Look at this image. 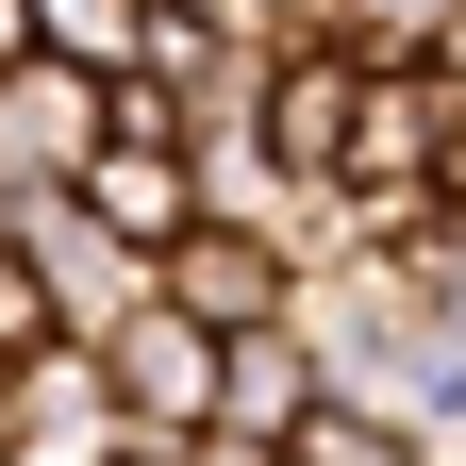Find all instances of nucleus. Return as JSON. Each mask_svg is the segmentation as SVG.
I'll return each mask as SVG.
<instances>
[{
  "label": "nucleus",
  "mask_w": 466,
  "mask_h": 466,
  "mask_svg": "<svg viewBox=\"0 0 466 466\" xmlns=\"http://www.w3.org/2000/svg\"><path fill=\"white\" fill-rule=\"evenodd\" d=\"M100 400L134 417V450L217 433V333H200V317H167V300H134V317L100 333Z\"/></svg>",
  "instance_id": "f257e3e1"
},
{
  "label": "nucleus",
  "mask_w": 466,
  "mask_h": 466,
  "mask_svg": "<svg viewBox=\"0 0 466 466\" xmlns=\"http://www.w3.org/2000/svg\"><path fill=\"white\" fill-rule=\"evenodd\" d=\"M134 450V417H116L100 400V350H17V367H0V466H116Z\"/></svg>",
  "instance_id": "f03ea898"
},
{
  "label": "nucleus",
  "mask_w": 466,
  "mask_h": 466,
  "mask_svg": "<svg viewBox=\"0 0 466 466\" xmlns=\"http://www.w3.org/2000/svg\"><path fill=\"white\" fill-rule=\"evenodd\" d=\"M150 300L200 317V333H267V317H300V250H283V233H250V217H200L184 250L150 267Z\"/></svg>",
  "instance_id": "7ed1b4c3"
},
{
  "label": "nucleus",
  "mask_w": 466,
  "mask_h": 466,
  "mask_svg": "<svg viewBox=\"0 0 466 466\" xmlns=\"http://www.w3.org/2000/svg\"><path fill=\"white\" fill-rule=\"evenodd\" d=\"M17 250H34V283H50V333H67V350H100L116 317L150 300V250H134V233H100L84 200H34V217H17Z\"/></svg>",
  "instance_id": "20e7f679"
},
{
  "label": "nucleus",
  "mask_w": 466,
  "mask_h": 466,
  "mask_svg": "<svg viewBox=\"0 0 466 466\" xmlns=\"http://www.w3.org/2000/svg\"><path fill=\"white\" fill-rule=\"evenodd\" d=\"M84 217H100V233H134V250L167 267V250L200 233V167L167 150V134H100V167H84Z\"/></svg>",
  "instance_id": "39448f33"
},
{
  "label": "nucleus",
  "mask_w": 466,
  "mask_h": 466,
  "mask_svg": "<svg viewBox=\"0 0 466 466\" xmlns=\"http://www.w3.org/2000/svg\"><path fill=\"white\" fill-rule=\"evenodd\" d=\"M317 350H300V317H267V333H217V433H267V450H300V417H317Z\"/></svg>",
  "instance_id": "423d86ee"
},
{
  "label": "nucleus",
  "mask_w": 466,
  "mask_h": 466,
  "mask_svg": "<svg viewBox=\"0 0 466 466\" xmlns=\"http://www.w3.org/2000/svg\"><path fill=\"white\" fill-rule=\"evenodd\" d=\"M433 150H450V84L433 67H367L350 84V167L333 184H433Z\"/></svg>",
  "instance_id": "0eeeda50"
},
{
  "label": "nucleus",
  "mask_w": 466,
  "mask_h": 466,
  "mask_svg": "<svg viewBox=\"0 0 466 466\" xmlns=\"http://www.w3.org/2000/svg\"><path fill=\"white\" fill-rule=\"evenodd\" d=\"M350 84H367V67H350V50H300V67H267V167H283V184H333V167H350Z\"/></svg>",
  "instance_id": "6e6552de"
},
{
  "label": "nucleus",
  "mask_w": 466,
  "mask_h": 466,
  "mask_svg": "<svg viewBox=\"0 0 466 466\" xmlns=\"http://www.w3.org/2000/svg\"><path fill=\"white\" fill-rule=\"evenodd\" d=\"M34 50L84 67V84H134L150 67V0H34Z\"/></svg>",
  "instance_id": "1a4fd4ad"
},
{
  "label": "nucleus",
  "mask_w": 466,
  "mask_h": 466,
  "mask_svg": "<svg viewBox=\"0 0 466 466\" xmlns=\"http://www.w3.org/2000/svg\"><path fill=\"white\" fill-rule=\"evenodd\" d=\"M283 466H433V417H383V400H317Z\"/></svg>",
  "instance_id": "9d476101"
},
{
  "label": "nucleus",
  "mask_w": 466,
  "mask_h": 466,
  "mask_svg": "<svg viewBox=\"0 0 466 466\" xmlns=\"http://www.w3.org/2000/svg\"><path fill=\"white\" fill-rule=\"evenodd\" d=\"M333 34H350V67H433L450 0H333Z\"/></svg>",
  "instance_id": "9b49d317"
},
{
  "label": "nucleus",
  "mask_w": 466,
  "mask_h": 466,
  "mask_svg": "<svg viewBox=\"0 0 466 466\" xmlns=\"http://www.w3.org/2000/svg\"><path fill=\"white\" fill-rule=\"evenodd\" d=\"M17 350H50V283H34L17 233H0V367H17Z\"/></svg>",
  "instance_id": "f8f14e48"
},
{
  "label": "nucleus",
  "mask_w": 466,
  "mask_h": 466,
  "mask_svg": "<svg viewBox=\"0 0 466 466\" xmlns=\"http://www.w3.org/2000/svg\"><path fill=\"white\" fill-rule=\"evenodd\" d=\"M433 200L466 217V84H450V150H433Z\"/></svg>",
  "instance_id": "ddd939ff"
},
{
  "label": "nucleus",
  "mask_w": 466,
  "mask_h": 466,
  "mask_svg": "<svg viewBox=\"0 0 466 466\" xmlns=\"http://www.w3.org/2000/svg\"><path fill=\"white\" fill-rule=\"evenodd\" d=\"M184 466H283L267 433H184Z\"/></svg>",
  "instance_id": "4468645a"
},
{
  "label": "nucleus",
  "mask_w": 466,
  "mask_h": 466,
  "mask_svg": "<svg viewBox=\"0 0 466 466\" xmlns=\"http://www.w3.org/2000/svg\"><path fill=\"white\" fill-rule=\"evenodd\" d=\"M0 67H34V0H0Z\"/></svg>",
  "instance_id": "2eb2a0df"
},
{
  "label": "nucleus",
  "mask_w": 466,
  "mask_h": 466,
  "mask_svg": "<svg viewBox=\"0 0 466 466\" xmlns=\"http://www.w3.org/2000/svg\"><path fill=\"white\" fill-rule=\"evenodd\" d=\"M433 84H466V0H450V34H433Z\"/></svg>",
  "instance_id": "dca6fc26"
},
{
  "label": "nucleus",
  "mask_w": 466,
  "mask_h": 466,
  "mask_svg": "<svg viewBox=\"0 0 466 466\" xmlns=\"http://www.w3.org/2000/svg\"><path fill=\"white\" fill-rule=\"evenodd\" d=\"M150 17H233V0H150Z\"/></svg>",
  "instance_id": "f3484780"
},
{
  "label": "nucleus",
  "mask_w": 466,
  "mask_h": 466,
  "mask_svg": "<svg viewBox=\"0 0 466 466\" xmlns=\"http://www.w3.org/2000/svg\"><path fill=\"white\" fill-rule=\"evenodd\" d=\"M116 466H184V450H116Z\"/></svg>",
  "instance_id": "a211bd4d"
}]
</instances>
